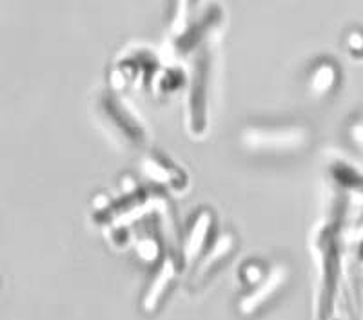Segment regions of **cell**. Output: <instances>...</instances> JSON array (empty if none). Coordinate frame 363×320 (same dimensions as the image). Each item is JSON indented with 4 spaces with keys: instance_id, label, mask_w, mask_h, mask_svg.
Wrapping results in <instances>:
<instances>
[{
    "instance_id": "6",
    "label": "cell",
    "mask_w": 363,
    "mask_h": 320,
    "mask_svg": "<svg viewBox=\"0 0 363 320\" xmlns=\"http://www.w3.org/2000/svg\"><path fill=\"white\" fill-rule=\"evenodd\" d=\"M245 277H247V281L251 282V284H257V282L262 281V277H264V273H262V269L258 268V266H249L247 269H245Z\"/></svg>"
},
{
    "instance_id": "3",
    "label": "cell",
    "mask_w": 363,
    "mask_h": 320,
    "mask_svg": "<svg viewBox=\"0 0 363 320\" xmlns=\"http://www.w3.org/2000/svg\"><path fill=\"white\" fill-rule=\"evenodd\" d=\"M211 228V219L209 213H202L197 219L195 226H192L191 233H189L187 240H185L184 247V259L187 264H192V260L197 259L198 253H200L202 246L205 244V238H207V231Z\"/></svg>"
},
{
    "instance_id": "5",
    "label": "cell",
    "mask_w": 363,
    "mask_h": 320,
    "mask_svg": "<svg viewBox=\"0 0 363 320\" xmlns=\"http://www.w3.org/2000/svg\"><path fill=\"white\" fill-rule=\"evenodd\" d=\"M138 255L144 260H147V262L156 259V255H159V246H156V242H154L153 238H145V240H142V242L138 244Z\"/></svg>"
},
{
    "instance_id": "2",
    "label": "cell",
    "mask_w": 363,
    "mask_h": 320,
    "mask_svg": "<svg viewBox=\"0 0 363 320\" xmlns=\"http://www.w3.org/2000/svg\"><path fill=\"white\" fill-rule=\"evenodd\" d=\"M173 277H175V266H173L171 260H166L162 268H160L159 275L154 277L149 291H147V295H145V299H144L145 312H153V309H156V306H159L160 299H162V295L166 293L167 285H169V282L173 281Z\"/></svg>"
},
{
    "instance_id": "1",
    "label": "cell",
    "mask_w": 363,
    "mask_h": 320,
    "mask_svg": "<svg viewBox=\"0 0 363 320\" xmlns=\"http://www.w3.org/2000/svg\"><path fill=\"white\" fill-rule=\"evenodd\" d=\"M285 275H287V269L282 268V266H278L271 271V275L262 282L260 288L252 291L251 295H247L242 302H240V312L242 313H252L257 307H260L265 300L269 299L271 295H274V291L283 284L285 281Z\"/></svg>"
},
{
    "instance_id": "4",
    "label": "cell",
    "mask_w": 363,
    "mask_h": 320,
    "mask_svg": "<svg viewBox=\"0 0 363 320\" xmlns=\"http://www.w3.org/2000/svg\"><path fill=\"white\" fill-rule=\"evenodd\" d=\"M231 247H233V237H229V235H223L222 238H218V242L214 244L213 251H211L209 255L205 257L200 271H205V269L209 268L211 264H214L218 259H222L223 255H227V253L231 251Z\"/></svg>"
}]
</instances>
